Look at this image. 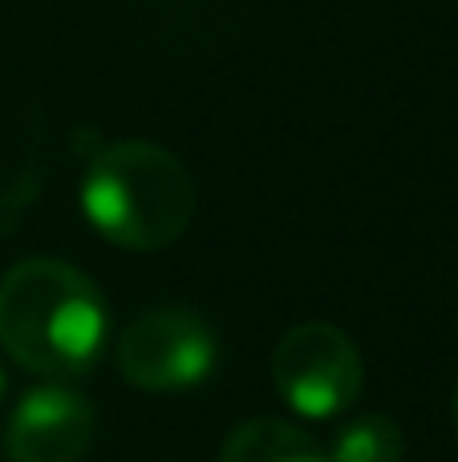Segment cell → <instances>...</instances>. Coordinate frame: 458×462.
Returning <instances> with one entry per match:
<instances>
[{
  "mask_svg": "<svg viewBox=\"0 0 458 462\" xmlns=\"http://www.w3.org/2000/svg\"><path fill=\"white\" fill-rule=\"evenodd\" d=\"M105 341V300L65 260H21L0 280V345L41 377H78Z\"/></svg>",
  "mask_w": 458,
  "mask_h": 462,
  "instance_id": "cell-1",
  "label": "cell"
},
{
  "mask_svg": "<svg viewBox=\"0 0 458 462\" xmlns=\"http://www.w3.org/2000/svg\"><path fill=\"white\" fill-rule=\"evenodd\" d=\"M81 211L110 244L159 252L195 216V179L167 146L126 138L94 154L81 179Z\"/></svg>",
  "mask_w": 458,
  "mask_h": 462,
  "instance_id": "cell-2",
  "label": "cell"
},
{
  "mask_svg": "<svg viewBox=\"0 0 458 462\" xmlns=\"http://www.w3.org/2000/svg\"><path fill=\"white\" fill-rule=\"evenodd\" d=\"M272 382L297 414L333 418L357 402L365 365L357 345L337 325L308 320L280 337L272 353Z\"/></svg>",
  "mask_w": 458,
  "mask_h": 462,
  "instance_id": "cell-3",
  "label": "cell"
},
{
  "mask_svg": "<svg viewBox=\"0 0 458 462\" xmlns=\"http://www.w3.org/2000/svg\"><path fill=\"white\" fill-rule=\"evenodd\" d=\"M219 341L199 312L151 309L122 333L118 369L130 385L151 393H179L215 374Z\"/></svg>",
  "mask_w": 458,
  "mask_h": 462,
  "instance_id": "cell-4",
  "label": "cell"
},
{
  "mask_svg": "<svg viewBox=\"0 0 458 462\" xmlns=\"http://www.w3.org/2000/svg\"><path fill=\"white\" fill-rule=\"evenodd\" d=\"M94 442V406L69 385H41L16 402L5 430L8 462H81Z\"/></svg>",
  "mask_w": 458,
  "mask_h": 462,
  "instance_id": "cell-5",
  "label": "cell"
},
{
  "mask_svg": "<svg viewBox=\"0 0 458 462\" xmlns=\"http://www.w3.org/2000/svg\"><path fill=\"white\" fill-rule=\"evenodd\" d=\"M219 462H329V450L292 422L252 418L227 434Z\"/></svg>",
  "mask_w": 458,
  "mask_h": 462,
  "instance_id": "cell-6",
  "label": "cell"
},
{
  "mask_svg": "<svg viewBox=\"0 0 458 462\" xmlns=\"http://www.w3.org/2000/svg\"><path fill=\"white\" fill-rule=\"evenodd\" d=\"M402 450L406 442L398 422L381 414H365L333 439L329 462H402Z\"/></svg>",
  "mask_w": 458,
  "mask_h": 462,
  "instance_id": "cell-7",
  "label": "cell"
},
{
  "mask_svg": "<svg viewBox=\"0 0 458 462\" xmlns=\"http://www.w3.org/2000/svg\"><path fill=\"white\" fill-rule=\"evenodd\" d=\"M451 426H454V434H458V385H454V398H451Z\"/></svg>",
  "mask_w": 458,
  "mask_h": 462,
  "instance_id": "cell-8",
  "label": "cell"
},
{
  "mask_svg": "<svg viewBox=\"0 0 458 462\" xmlns=\"http://www.w3.org/2000/svg\"><path fill=\"white\" fill-rule=\"evenodd\" d=\"M5 390H8V382H5V369H0V398H5Z\"/></svg>",
  "mask_w": 458,
  "mask_h": 462,
  "instance_id": "cell-9",
  "label": "cell"
}]
</instances>
